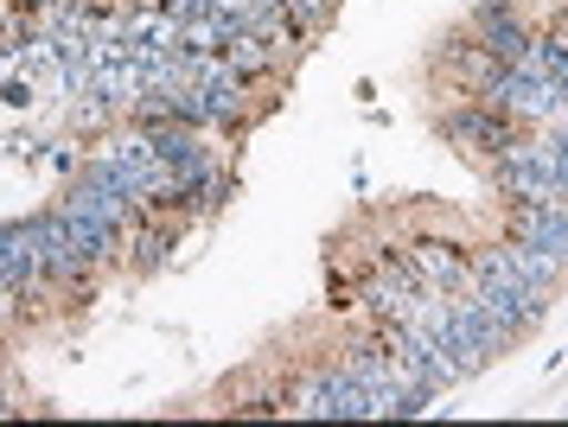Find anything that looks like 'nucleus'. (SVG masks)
Listing matches in <instances>:
<instances>
[{
    "label": "nucleus",
    "instance_id": "nucleus-8",
    "mask_svg": "<svg viewBox=\"0 0 568 427\" xmlns=\"http://www.w3.org/2000/svg\"><path fill=\"white\" fill-rule=\"evenodd\" d=\"M224 58H231L236 77H250V83H275V77L287 71L282 58H275V45L262 39V32H243V26H231V39H224Z\"/></svg>",
    "mask_w": 568,
    "mask_h": 427
},
{
    "label": "nucleus",
    "instance_id": "nucleus-2",
    "mask_svg": "<svg viewBox=\"0 0 568 427\" xmlns=\"http://www.w3.org/2000/svg\"><path fill=\"white\" fill-rule=\"evenodd\" d=\"M466 26L479 32V45L498 58V64H524V51L537 45V26H530V13L517 7V0H473L466 7Z\"/></svg>",
    "mask_w": 568,
    "mask_h": 427
},
{
    "label": "nucleus",
    "instance_id": "nucleus-1",
    "mask_svg": "<svg viewBox=\"0 0 568 427\" xmlns=\"http://www.w3.org/2000/svg\"><path fill=\"white\" fill-rule=\"evenodd\" d=\"M435 128H440V141L447 148H460V153H498L505 141H517V128L524 122H511L505 109H491V102H479V96H460V102H447V109H435Z\"/></svg>",
    "mask_w": 568,
    "mask_h": 427
},
{
    "label": "nucleus",
    "instance_id": "nucleus-9",
    "mask_svg": "<svg viewBox=\"0 0 568 427\" xmlns=\"http://www.w3.org/2000/svg\"><path fill=\"white\" fill-rule=\"evenodd\" d=\"M338 7H345V0H282V13H287L294 26H301V32H307V45H313V39H326V32H333Z\"/></svg>",
    "mask_w": 568,
    "mask_h": 427
},
{
    "label": "nucleus",
    "instance_id": "nucleus-7",
    "mask_svg": "<svg viewBox=\"0 0 568 427\" xmlns=\"http://www.w3.org/2000/svg\"><path fill=\"white\" fill-rule=\"evenodd\" d=\"M505 236L537 243L542 255H556L568 268V204H505Z\"/></svg>",
    "mask_w": 568,
    "mask_h": 427
},
{
    "label": "nucleus",
    "instance_id": "nucleus-10",
    "mask_svg": "<svg viewBox=\"0 0 568 427\" xmlns=\"http://www.w3.org/2000/svg\"><path fill=\"white\" fill-rule=\"evenodd\" d=\"M224 39H231V26L217 20V13L180 20V51H224Z\"/></svg>",
    "mask_w": 568,
    "mask_h": 427
},
{
    "label": "nucleus",
    "instance_id": "nucleus-11",
    "mask_svg": "<svg viewBox=\"0 0 568 427\" xmlns=\"http://www.w3.org/2000/svg\"><path fill=\"white\" fill-rule=\"evenodd\" d=\"M45 166H52L58 179H78V166H83L78 141H71V134H64V141H52V153H45Z\"/></svg>",
    "mask_w": 568,
    "mask_h": 427
},
{
    "label": "nucleus",
    "instance_id": "nucleus-12",
    "mask_svg": "<svg viewBox=\"0 0 568 427\" xmlns=\"http://www.w3.org/2000/svg\"><path fill=\"white\" fill-rule=\"evenodd\" d=\"M549 141H556V148H562V160H568V128H549Z\"/></svg>",
    "mask_w": 568,
    "mask_h": 427
},
{
    "label": "nucleus",
    "instance_id": "nucleus-3",
    "mask_svg": "<svg viewBox=\"0 0 568 427\" xmlns=\"http://www.w3.org/2000/svg\"><path fill=\"white\" fill-rule=\"evenodd\" d=\"M32 230H39V250H45V275H52V294H90V275H97V262L78 250V236H71V224L58 217V204L32 211Z\"/></svg>",
    "mask_w": 568,
    "mask_h": 427
},
{
    "label": "nucleus",
    "instance_id": "nucleus-4",
    "mask_svg": "<svg viewBox=\"0 0 568 427\" xmlns=\"http://www.w3.org/2000/svg\"><path fill=\"white\" fill-rule=\"evenodd\" d=\"M466 294L479 301V313H486V319L505 332L511 345H524V338H530V332L549 319V306H556V301H542V294H524V287H505V281H479V275H466Z\"/></svg>",
    "mask_w": 568,
    "mask_h": 427
},
{
    "label": "nucleus",
    "instance_id": "nucleus-5",
    "mask_svg": "<svg viewBox=\"0 0 568 427\" xmlns=\"http://www.w3.org/2000/svg\"><path fill=\"white\" fill-rule=\"evenodd\" d=\"M180 250H185V211H141V224L122 243V262L134 275H160V268L180 262Z\"/></svg>",
    "mask_w": 568,
    "mask_h": 427
},
{
    "label": "nucleus",
    "instance_id": "nucleus-6",
    "mask_svg": "<svg viewBox=\"0 0 568 427\" xmlns=\"http://www.w3.org/2000/svg\"><path fill=\"white\" fill-rule=\"evenodd\" d=\"M403 262L415 268L422 287H440V294L466 287V275H473V255L454 236H403Z\"/></svg>",
    "mask_w": 568,
    "mask_h": 427
}]
</instances>
